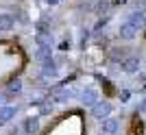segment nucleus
Wrapping results in <instances>:
<instances>
[{
    "label": "nucleus",
    "mask_w": 146,
    "mask_h": 135,
    "mask_svg": "<svg viewBox=\"0 0 146 135\" xmlns=\"http://www.w3.org/2000/svg\"><path fill=\"white\" fill-rule=\"evenodd\" d=\"M135 35V26L131 24V22H129V24H124L120 28V37H124V39H131V37Z\"/></svg>",
    "instance_id": "nucleus-2"
},
{
    "label": "nucleus",
    "mask_w": 146,
    "mask_h": 135,
    "mask_svg": "<svg viewBox=\"0 0 146 135\" xmlns=\"http://www.w3.org/2000/svg\"><path fill=\"white\" fill-rule=\"evenodd\" d=\"M116 129H118V122H116V120H107V122L103 124V131H105V133H116Z\"/></svg>",
    "instance_id": "nucleus-5"
},
{
    "label": "nucleus",
    "mask_w": 146,
    "mask_h": 135,
    "mask_svg": "<svg viewBox=\"0 0 146 135\" xmlns=\"http://www.w3.org/2000/svg\"><path fill=\"white\" fill-rule=\"evenodd\" d=\"M142 111H146V100H144V105H142Z\"/></svg>",
    "instance_id": "nucleus-9"
},
{
    "label": "nucleus",
    "mask_w": 146,
    "mask_h": 135,
    "mask_svg": "<svg viewBox=\"0 0 146 135\" xmlns=\"http://www.w3.org/2000/svg\"><path fill=\"white\" fill-rule=\"evenodd\" d=\"M11 26H13V18L11 15H0V28L7 31V28H11Z\"/></svg>",
    "instance_id": "nucleus-4"
},
{
    "label": "nucleus",
    "mask_w": 146,
    "mask_h": 135,
    "mask_svg": "<svg viewBox=\"0 0 146 135\" xmlns=\"http://www.w3.org/2000/svg\"><path fill=\"white\" fill-rule=\"evenodd\" d=\"M26 131H29V133L37 131V120H33V118H31V120H26Z\"/></svg>",
    "instance_id": "nucleus-8"
},
{
    "label": "nucleus",
    "mask_w": 146,
    "mask_h": 135,
    "mask_svg": "<svg viewBox=\"0 0 146 135\" xmlns=\"http://www.w3.org/2000/svg\"><path fill=\"white\" fill-rule=\"evenodd\" d=\"M13 113H15V109H13V107H7V109H2V111H0V124L7 122V120L13 116Z\"/></svg>",
    "instance_id": "nucleus-3"
},
{
    "label": "nucleus",
    "mask_w": 146,
    "mask_h": 135,
    "mask_svg": "<svg viewBox=\"0 0 146 135\" xmlns=\"http://www.w3.org/2000/svg\"><path fill=\"white\" fill-rule=\"evenodd\" d=\"M144 5H146V0H144Z\"/></svg>",
    "instance_id": "nucleus-10"
},
{
    "label": "nucleus",
    "mask_w": 146,
    "mask_h": 135,
    "mask_svg": "<svg viewBox=\"0 0 146 135\" xmlns=\"http://www.w3.org/2000/svg\"><path fill=\"white\" fill-rule=\"evenodd\" d=\"M135 68H137V59H127V61H124V70L133 72Z\"/></svg>",
    "instance_id": "nucleus-6"
},
{
    "label": "nucleus",
    "mask_w": 146,
    "mask_h": 135,
    "mask_svg": "<svg viewBox=\"0 0 146 135\" xmlns=\"http://www.w3.org/2000/svg\"><path fill=\"white\" fill-rule=\"evenodd\" d=\"M111 111V105L109 103H98L96 107H94V116L96 118H103V116H107Z\"/></svg>",
    "instance_id": "nucleus-1"
},
{
    "label": "nucleus",
    "mask_w": 146,
    "mask_h": 135,
    "mask_svg": "<svg viewBox=\"0 0 146 135\" xmlns=\"http://www.w3.org/2000/svg\"><path fill=\"white\" fill-rule=\"evenodd\" d=\"M83 100H85L87 105H94V103H96V94L92 92V89H87V92H85V98H83Z\"/></svg>",
    "instance_id": "nucleus-7"
}]
</instances>
